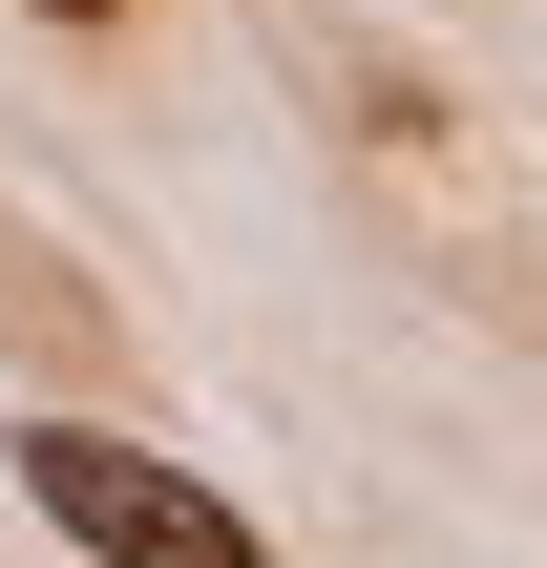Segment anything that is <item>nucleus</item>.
<instances>
[{
    "mask_svg": "<svg viewBox=\"0 0 547 568\" xmlns=\"http://www.w3.org/2000/svg\"><path fill=\"white\" fill-rule=\"evenodd\" d=\"M0 464H21V506H42L84 568H274L253 506H211V485H190L169 443H126V422H21Z\"/></svg>",
    "mask_w": 547,
    "mask_h": 568,
    "instance_id": "obj_1",
    "label": "nucleus"
},
{
    "mask_svg": "<svg viewBox=\"0 0 547 568\" xmlns=\"http://www.w3.org/2000/svg\"><path fill=\"white\" fill-rule=\"evenodd\" d=\"M21 21H126V0H21Z\"/></svg>",
    "mask_w": 547,
    "mask_h": 568,
    "instance_id": "obj_2",
    "label": "nucleus"
}]
</instances>
